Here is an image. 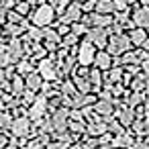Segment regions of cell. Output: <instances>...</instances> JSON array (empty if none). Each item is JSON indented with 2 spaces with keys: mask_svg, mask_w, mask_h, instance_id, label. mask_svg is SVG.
<instances>
[{
  "mask_svg": "<svg viewBox=\"0 0 149 149\" xmlns=\"http://www.w3.org/2000/svg\"><path fill=\"white\" fill-rule=\"evenodd\" d=\"M8 149H15V147H8Z\"/></svg>",
  "mask_w": 149,
  "mask_h": 149,
  "instance_id": "2",
  "label": "cell"
},
{
  "mask_svg": "<svg viewBox=\"0 0 149 149\" xmlns=\"http://www.w3.org/2000/svg\"><path fill=\"white\" fill-rule=\"evenodd\" d=\"M2 143H4V141H2V137H0V145H2Z\"/></svg>",
  "mask_w": 149,
  "mask_h": 149,
  "instance_id": "1",
  "label": "cell"
}]
</instances>
